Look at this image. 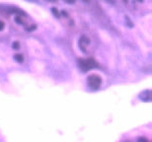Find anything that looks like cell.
<instances>
[{
	"instance_id": "1",
	"label": "cell",
	"mask_w": 152,
	"mask_h": 142,
	"mask_svg": "<svg viewBox=\"0 0 152 142\" xmlns=\"http://www.w3.org/2000/svg\"><path fill=\"white\" fill-rule=\"evenodd\" d=\"M78 65L82 71L87 72L91 70V69L96 68L98 66V63L93 58H85V59L82 58V59H78Z\"/></svg>"
},
{
	"instance_id": "2",
	"label": "cell",
	"mask_w": 152,
	"mask_h": 142,
	"mask_svg": "<svg viewBox=\"0 0 152 142\" xmlns=\"http://www.w3.org/2000/svg\"><path fill=\"white\" fill-rule=\"evenodd\" d=\"M87 83L90 89L92 90H98L101 87L102 84V78L99 75L92 74L87 78Z\"/></svg>"
},
{
	"instance_id": "3",
	"label": "cell",
	"mask_w": 152,
	"mask_h": 142,
	"mask_svg": "<svg viewBox=\"0 0 152 142\" xmlns=\"http://www.w3.org/2000/svg\"><path fill=\"white\" fill-rule=\"evenodd\" d=\"M139 98L144 102H151V91L150 90H145L144 92H142L139 95Z\"/></svg>"
},
{
	"instance_id": "4",
	"label": "cell",
	"mask_w": 152,
	"mask_h": 142,
	"mask_svg": "<svg viewBox=\"0 0 152 142\" xmlns=\"http://www.w3.org/2000/svg\"><path fill=\"white\" fill-rule=\"evenodd\" d=\"M88 44H89V40H88V39L85 37V36H83V37L80 39V42H79L80 48H82V50L85 51V47H86Z\"/></svg>"
},
{
	"instance_id": "5",
	"label": "cell",
	"mask_w": 152,
	"mask_h": 142,
	"mask_svg": "<svg viewBox=\"0 0 152 142\" xmlns=\"http://www.w3.org/2000/svg\"><path fill=\"white\" fill-rule=\"evenodd\" d=\"M15 59L17 60V61H19V62H22L23 61V55L22 54H15Z\"/></svg>"
},
{
	"instance_id": "6",
	"label": "cell",
	"mask_w": 152,
	"mask_h": 142,
	"mask_svg": "<svg viewBox=\"0 0 152 142\" xmlns=\"http://www.w3.org/2000/svg\"><path fill=\"white\" fill-rule=\"evenodd\" d=\"M12 47H13L14 50H18V48L20 47V44L18 43V42H15V43H13V46Z\"/></svg>"
},
{
	"instance_id": "7",
	"label": "cell",
	"mask_w": 152,
	"mask_h": 142,
	"mask_svg": "<svg viewBox=\"0 0 152 142\" xmlns=\"http://www.w3.org/2000/svg\"><path fill=\"white\" fill-rule=\"evenodd\" d=\"M137 142H149V141H148L146 138H144V137H139Z\"/></svg>"
},
{
	"instance_id": "8",
	"label": "cell",
	"mask_w": 152,
	"mask_h": 142,
	"mask_svg": "<svg viewBox=\"0 0 152 142\" xmlns=\"http://www.w3.org/2000/svg\"><path fill=\"white\" fill-rule=\"evenodd\" d=\"M53 12L54 13V15H56V17H59L58 11H56V8H53Z\"/></svg>"
},
{
	"instance_id": "9",
	"label": "cell",
	"mask_w": 152,
	"mask_h": 142,
	"mask_svg": "<svg viewBox=\"0 0 152 142\" xmlns=\"http://www.w3.org/2000/svg\"><path fill=\"white\" fill-rule=\"evenodd\" d=\"M3 29H4V23L2 21H0V31H2Z\"/></svg>"
},
{
	"instance_id": "10",
	"label": "cell",
	"mask_w": 152,
	"mask_h": 142,
	"mask_svg": "<svg viewBox=\"0 0 152 142\" xmlns=\"http://www.w3.org/2000/svg\"><path fill=\"white\" fill-rule=\"evenodd\" d=\"M63 1H65L66 3H68V4H72V3L75 2V0H63Z\"/></svg>"
},
{
	"instance_id": "11",
	"label": "cell",
	"mask_w": 152,
	"mask_h": 142,
	"mask_svg": "<svg viewBox=\"0 0 152 142\" xmlns=\"http://www.w3.org/2000/svg\"><path fill=\"white\" fill-rule=\"evenodd\" d=\"M28 1H32L33 2V1H37V0H28Z\"/></svg>"
},
{
	"instance_id": "12",
	"label": "cell",
	"mask_w": 152,
	"mask_h": 142,
	"mask_svg": "<svg viewBox=\"0 0 152 142\" xmlns=\"http://www.w3.org/2000/svg\"><path fill=\"white\" fill-rule=\"evenodd\" d=\"M124 1H127V0H124Z\"/></svg>"
}]
</instances>
